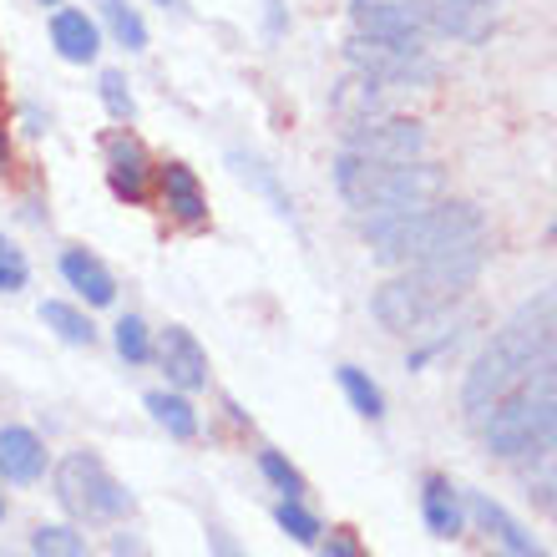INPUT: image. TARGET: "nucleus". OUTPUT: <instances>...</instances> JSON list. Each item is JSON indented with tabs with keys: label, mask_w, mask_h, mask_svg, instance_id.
<instances>
[{
	"label": "nucleus",
	"mask_w": 557,
	"mask_h": 557,
	"mask_svg": "<svg viewBox=\"0 0 557 557\" xmlns=\"http://www.w3.org/2000/svg\"><path fill=\"white\" fill-rule=\"evenodd\" d=\"M553 360H557V299L543 294V299L517 309L512 320L492 335V345L471 360L467 385H461V411L471 421H486V411L502 396H512L528 375H537Z\"/></svg>",
	"instance_id": "obj_1"
},
{
	"label": "nucleus",
	"mask_w": 557,
	"mask_h": 557,
	"mask_svg": "<svg viewBox=\"0 0 557 557\" xmlns=\"http://www.w3.org/2000/svg\"><path fill=\"white\" fill-rule=\"evenodd\" d=\"M486 249L471 244V249L441 253V259H425V264L400 269L396 278H385L381 289L370 294V314L381 330L391 335H421L431 320H441L456 299H467L471 284L482 278Z\"/></svg>",
	"instance_id": "obj_2"
},
{
	"label": "nucleus",
	"mask_w": 557,
	"mask_h": 557,
	"mask_svg": "<svg viewBox=\"0 0 557 557\" xmlns=\"http://www.w3.org/2000/svg\"><path fill=\"white\" fill-rule=\"evenodd\" d=\"M486 238V219L476 203H461V198H436L425 208H406V213H391V219H366V244L370 259L385 269H411L425 259H441V253L471 249Z\"/></svg>",
	"instance_id": "obj_3"
},
{
	"label": "nucleus",
	"mask_w": 557,
	"mask_h": 557,
	"mask_svg": "<svg viewBox=\"0 0 557 557\" xmlns=\"http://www.w3.org/2000/svg\"><path fill=\"white\" fill-rule=\"evenodd\" d=\"M335 193L339 203L360 213V219H391L406 208H425L446 193V173L441 162L416 158V162H375L360 152H339L335 158Z\"/></svg>",
	"instance_id": "obj_4"
},
{
	"label": "nucleus",
	"mask_w": 557,
	"mask_h": 557,
	"mask_svg": "<svg viewBox=\"0 0 557 557\" xmlns=\"http://www.w3.org/2000/svg\"><path fill=\"white\" fill-rule=\"evenodd\" d=\"M557 446V360L486 411V451L502 461L547 456Z\"/></svg>",
	"instance_id": "obj_5"
},
{
	"label": "nucleus",
	"mask_w": 557,
	"mask_h": 557,
	"mask_svg": "<svg viewBox=\"0 0 557 557\" xmlns=\"http://www.w3.org/2000/svg\"><path fill=\"white\" fill-rule=\"evenodd\" d=\"M57 502L76 522H117V517H133L137 507L133 492L91 451H66L57 461Z\"/></svg>",
	"instance_id": "obj_6"
},
{
	"label": "nucleus",
	"mask_w": 557,
	"mask_h": 557,
	"mask_svg": "<svg viewBox=\"0 0 557 557\" xmlns=\"http://www.w3.org/2000/svg\"><path fill=\"white\" fill-rule=\"evenodd\" d=\"M345 61H350V72L381 82L385 91H425L441 82V61L425 46L411 41H381V36H360L355 30L345 41Z\"/></svg>",
	"instance_id": "obj_7"
},
{
	"label": "nucleus",
	"mask_w": 557,
	"mask_h": 557,
	"mask_svg": "<svg viewBox=\"0 0 557 557\" xmlns=\"http://www.w3.org/2000/svg\"><path fill=\"white\" fill-rule=\"evenodd\" d=\"M425 147H431L425 122L381 112V117L345 122V147L339 152H360V158H375V162H416L425 158Z\"/></svg>",
	"instance_id": "obj_8"
},
{
	"label": "nucleus",
	"mask_w": 557,
	"mask_h": 557,
	"mask_svg": "<svg viewBox=\"0 0 557 557\" xmlns=\"http://www.w3.org/2000/svg\"><path fill=\"white\" fill-rule=\"evenodd\" d=\"M102 158H107V188H112V198H122V203H147L152 198L158 168H152L147 147L133 133H107Z\"/></svg>",
	"instance_id": "obj_9"
},
{
	"label": "nucleus",
	"mask_w": 557,
	"mask_h": 557,
	"mask_svg": "<svg viewBox=\"0 0 557 557\" xmlns=\"http://www.w3.org/2000/svg\"><path fill=\"white\" fill-rule=\"evenodd\" d=\"M152 193L162 198V208H168V219H173L177 228L198 234V228L213 223V213H208V193H203V183H198V173H193L188 162H162Z\"/></svg>",
	"instance_id": "obj_10"
},
{
	"label": "nucleus",
	"mask_w": 557,
	"mask_h": 557,
	"mask_svg": "<svg viewBox=\"0 0 557 557\" xmlns=\"http://www.w3.org/2000/svg\"><path fill=\"white\" fill-rule=\"evenodd\" d=\"M152 355H158V366H162V375H168V385H173V391H183V396L208 385V350L198 345V335H193V330H183V324H168Z\"/></svg>",
	"instance_id": "obj_11"
},
{
	"label": "nucleus",
	"mask_w": 557,
	"mask_h": 557,
	"mask_svg": "<svg viewBox=\"0 0 557 557\" xmlns=\"http://www.w3.org/2000/svg\"><path fill=\"white\" fill-rule=\"evenodd\" d=\"M350 15H355V30L360 36H381V41H411L425 46L421 15L411 11V0H350Z\"/></svg>",
	"instance_id": "obj_12"
},
{
	"label": "nucleus",
	"mask_w": 557,
	"mask_h": 557,
	"mask_svg": "<svg viewBox=\"0 0 557 557\" xmlns=\"http://www.w3.org/2000/svg\"><path fill=\"white\" fill-rule=\"evenodd\" d=\"M467 512L476 517V528H482L507 557H553L528 528H522V522H517L512 512H507V507H502V502L486 497V492H471V497H467Z\"/></svg>",
	"instance_id": "obj_13"
},
{
	"label": "nucleus",
	"mask_w": 557,
	"mask_h": 557,
	"mask_svg": "<svg viewBox=\"0 0 557 557\" xmlns=\"http://www.w3.org/2000/svg\"><path fill=\"white\" fill-rule=\"evenodd\" d=\"M46 471V446L30 425H0V482L30 486Z\"/></svg>",
	"instance_id": "obj_14"
},
{
	"label": "nucleus",
	"mask_w": 557,
	"mask_h": 557,
	"mask_svg": "<svg viewBox=\"0 0 557 557\" xmlns=\"http://www.w3.org/2000/svg\"><path fill=\"white\" fill-rule=\"evenodd\" d=\"M51 46H57L61 61L87 66V61L102 57V26H97L87 11H76V5H61V11L51 15Z\"/></svg>",
	"instance_id": "obj_15"
},
{
	"label": "nucleus",
	"mask_w": 557,
	"mask_h": 557,
	"mask_svg": "<svg viewBox=\"0 0 557 557\" xmlns=\"http://www.w3.org/2000/svg\"><path fill=\"white\" fill-rule=\"evenodd\" d=\"M421 517H425V532L441 537V543H451L467 532V502L456 492L446 476H425L421 482Z\"/></svg>",
	"instance_id": "obj_16"
},
{
	"label": "nucleus",
	"mask_w": 557,
	"mask_h": 557,
	"mask_svg": "<svg viewBox=\"0 0 557 557\" xmlns=\"http://www.w3.org/2000/svg\"><path fill=\"white\" fill-rule=\"evenodd\" d=\"M61 278H66V289H76L91 309H107L112 299H117V278H112V269H107L97 253H87V249L61 253Z\"/></svg>",
	"instance_id": "obj_17"
},
{
	"label": "nucleus",
	"mask_w": 557,
	"mask_h": 557,
	"mask_svg": "<svg viewBox=\"0 0 557 557\" xmlns=\"http://www.w3.org/2000/svg\"><path fill=\"white\" fill-rule=\"evenodd\" d=\"M330 107L339 112V122H360V117H381V112H391V91L381 87V82H370V76L350 72L345 82L335 87V97H330Z\"/></svg>",
	"instance_id": "obj_18"
},
{
	"label": "nucleus",
	"mask_w": 557,
	"mask_h": 557,
	"mask_svg": "<svg viewBox=\"0 0 557 557\" xmlns=\"http://www.w3.org/2000/svg\"><path fill=\"white\" fill-rule=\"evenodd\" d=\"M147 411H152V421L173 441L198 436V411H193V400L183 396V391H152V396H147Z\"/></svg>",
	"instance_id": "obj_19"
},
{
	"label": "nucleus",
	"mask_w": 557,
	"mask_h": 557,
	"mask_svg": "<svg viewBox=\"0 0 557 557\" xmlns=\"http://www.w3.org/2000/svg\"><path fill=\"white\" fill-rule=\"evenodd\" d=\"M335 381H339V391H345V400L355 406V416H366V421H381V416H385V391L370 381V370L339 366Z\"/></svg>",
	"instance_id": "obj_20"
},
{
	"label": "nucleus",
	"mask_w": 557,
	"mask_h": 557,
	"mask_svg": "<svg viewBox=\"0 0 557 557\" xmlns=\"http://www.w3.org/2000/svg\"><path fill=\"white\" fill-rule=\"evenodd\" d=\"M97 11H102V21L117 46H127V51H143L147 46V26H143V15H137L133 0H97Z\"/></svg>",
	"instance_id": "obj_21"
},
{
	"label": "nucleus",
	"mask_w": 557,
	"mask_h": 557,
	"mask_svg": "<svg viewBox=\"0 0 557 557\" xmlns=\"http://www.w3.org/2000/svg\"><path fill=\"white\" fill-rule=\"evenodd\" d=\"M41 324H46V330H57L66 345H91V339H97V324H91L76 305H66V299H46V305H41Z\"/></svg>",
	"instance_id": "obj_22"
},
{
	"label": "nucleus",
	"mask_w": 557,
	"mask_h": 557,
	"mask_svg": "<svg viewBox=\"0 0 557 557\" xmlns=\"http://www.w3.org/2000/svg\"><path fill=\"white\" fill-rule=\"evenodd\" d=\"M228 162H234V173L244 177V183H253V188H259V193H264V198H269V203H274V213H278V219H294V203H289V193L278 188L274 168H264V162H259V158H249V152H234V158H228Z\"/></svg>",
	"instance_id": "obj_23"
},
{
	"label": "nucleus",
	"mask_w": 557,
	"mask_h": 557,
	"mask_svg": "<svg viewBox=\"0 0 557 557\" xmlns=\"http://www.w3.org/2000/svg\"><path fill=\"white\" fill-rule=\"evenodd\" d=\"M30 557H91L82 532L66 528V522H41L30 532Z\"/></svg>",
	"instance_id": "obj_24"
},
{
	"label": "nucleus",
	"mask_w": 557,
	"mask_h": 557,
	"mask_svg": "<svg viewBox=\"0 0 557 557\" xmlns=\"http://www.w3.org/2000/svg\"><path fill=\"white\" fill-rule=\"evenodd\" d=\"M112 345H117V355L127 366H147V360H152V330H147L137 314H122V320L112 324Z\"/></svg>",
	"instance_id": "obj_25"
},
{
	"label": "nucleus",
	"mask_w": 557,
	"mask_h": 557,
	"mask_svg": "<svg viewBox=\"0 0 557 557\" xmlns=\"http://www.w3.org/2000/svg\"><path fill=\"white\" fill-rule=\"evenodd\" d=\"M259 471H264L269 482H274V492L278 497H289V502H305V476H299V467H289V456L284 451H274V446H264L259 451Z\"/></svg>",
	"instance_id": "obj_26"
},
{
	"label": "nucleus",
	"mask_w": 557,
	"mask_h": 557,
	"mask_svg": "<svg viewBox=\"0 0 557 557\" xmlns=\"http://www.w3.org/2000/svg\"><path fill=\"white\" fill-rule=\"evenodd\" d=\"M274 522H278V532H289V537H294L299 547H314V543H320V532H324V528H320V517L309 512L305 502H289V497H284V502L274 507Z\"/></svg>",
	"instance_id": "obj_27"
},
{
	"label": "nucleus",
	"mask_w": 557,
	"mask_h": 557,
	"mask_svg": "<svg viewBox=\"0 0 557 557\" xmlns=\"http://www.w3.org/2000/svg\"><path fill=\"white\" fill-rule=\"evenodd\" d=\"M30 284V259L15 238L0 234V294H21Z\"/></svg>",
	"instance_id": "obj_28"
},
{
	"label": "nucleus",
	"mask_w": 557,
	"mask_h": 557,
	"mask_svg": "<svg viewBox=\"0 0 557 557\" xmlns=\"http://www.w3.org/2000/svg\"><path fill=\"white\" fill-rule=\"evenodd\" d=\"M97 97H102V107L117 122H133L137 117V102H133V91H127V76H122V72H102V82H97Z\"/></svg>",
	"instance_id": "obj_29"
},
{
	"label": "nucleus",
	"mask_w": 557,
	"mask_h": 557,
	"mask_svg": "<svg viewBox=\"0 0 557 557\" xmlns=\"http://www.w3.org/2000/svg\"><path fill=\"white\" fill-rule=\"evenodd\" d=\"M320 557H366V547H360V537H355L350 528H335L320 543Z\"/></svg>",
	"instance_id": "obj_30"
},
{
	"label": "nucleus",
	"mask_w": 557,
	"mask_h": 557,
	"mask_svg": "<svg viewBox=\"0 0 557 557\" xmlns=\"http://www.w3.org/2000/svg\"><path fill=\"white\" fill-rule=\"evenodd\" d=\"M208 553H213V557H249V553H244V547H238L223 528H208Z\"/></svg>",
	"instance_id": "obj_31"
},
{
	"label": "nucleus",
	"mask_w": 557,
	"mask_h": 557,
	"mask_svg": "<svg viewBox=\"0 0 557 557\" xmlns=\"http://www.w3.org/2000/svg\"><path fill=\"white\" fill-rule=\"evenodd\" d=\"M11 168V127H5V117H0V173Z\"/></svg>",
	"instance_id": "obj_32"
},
{
	"label": "nucleus",
	"mask_w": 557,
	"mask_h": 557,
	"mask_svg": "<svg viewBox=\"0 0 557 557\" xmlns=\"http://www.w3.org/2000/svg\"><path fill=\"white\" fill-rule=\"evenodd\" d=\"M21 117H26V133H46V117H41V107H26Z\"/></svg>",
	"instance_id": "obj_33"
},
{
	"label": "nucleus",
	"mask_w": 557,
	"mask_h": 557,
	"mask_svg": "<svg viewBox=\"0 0 557 557\" xmlns=\"http://www.w3.org/2000/svg\"><path fill=\"white\" fill-rule=\"evenodd\" d=\"M158 5H168V11H177V5H183V0H158Z\"/></svg>",
	"instance_id": "obj_34"
},
{
	"label": "nucleus",
	"mask_w": 557,
	"mask_h": 557,
	"mask_svg": "<svg viewBox=\"0 0 557 557\" xmlns=\"http://www.w3.org/2000/svg\"><path fill=\"white\" fill-rule=\"evenodd\" d=\"M36 5H61V0H36Z\"/></svg>",
	"instance_id": "obj_35"
},
{
	"label": "nucleus",
	"mask_w": 557,
	"mask_h": 557,
	"mask_svg": "<svg viewBox=\"0 0 557 557\" xmlns=\"http://www.w3.org/2000/svg\"><path fill=\"white\" fill-rule=\"evenodd\" d=\"M553 244H557V219H553Z\"/></svg>",
	"instance_id": "obj_36"
},
{
	"label": "nucleus",
	"mask_w": 557,
	"mask_h": 557,
	"mask_svg": "<svg viewBox=\"0 0 557 557\" xmlns=\"http://www.w3.org/2000/svg\"><path fill=\"white\" fill-rule=\"evenodd\" d=\"M0 517H5V497H0Z\"/></svg>",
	"instance_id": "obj_37"
},
{
	"label": "nucleus",
	"mask_w": 557,
	"mask_h": 557,
	"mask_svg": "<svg viewBox=\"0 0 557 557\" xmlns=\"http://www.w3.org/2000/svg\"><path fill=\"white\" fill-rule=\"evenodd\" d=\"M482 5H502V0H482Z\"/></svg>",
	"instance_id": "obj_38"
}]
</instances>
